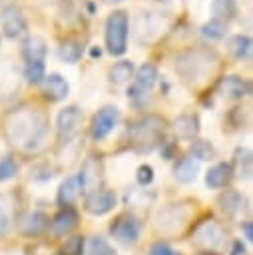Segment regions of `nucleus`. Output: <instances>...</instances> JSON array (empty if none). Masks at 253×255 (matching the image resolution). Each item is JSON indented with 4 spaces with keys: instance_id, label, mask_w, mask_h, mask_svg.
Wrapping results in <instances>:
<instances>
[{
    "instance_id": "nucleus-12",
    "label": "nucleus",
    "mask_w": 253,
    "mask_h": 255,
    "mask_svg": "<svg viewBox=\"0 0 253 255\" xmlns=\"http://www.w3.org/2000/svg\"><path fill=\"white\" fill-rule=\"evenodd\" d=\"M82 122V110L78 106H66L64 110H60V114L56 116V129L58 133L64 137L74 135V131L78 129Z\"/></svg>"
},
{
    "instance_id": "nucleus-17",
    "label": "nucleus",
    "mask_w": 253,
    "mask_h": 255,
    "mask_svg": "<svg viewBox=\"0 0 253 255\" xmlns=\"http://www.w3.org/2000/svg\"><path fill=\"white\" fill-rule=\"evenodd\" d=\"M173 131L179 139H195L199 133V120L193 114H179L173 120Z\"/></svg>"
},
{
    "instance_id": "nucleus-23",
    "label": "nucleus",
    "mask_w": 253,
    "mask_h": 255,
    "mask_svg": "<svg viewBox=\"0 0 253 255\" xmlns=\"http://www.w3.org/2000/svg\"><path fill=\"white\" fill-rule=\"evenodd\" d=\"M251 46H253V42H251V38L245 36V34H235V36H231L229 42H227V50H229V54H231L235 60H249V56H251Z\"/></svg>"
},
{
    "instance_id": "nucleus-28",
    "label": "nucleus",
    "mask_w": 253,
    "mask_h": 255,
    "mask_svg": "<svg viewBox=\"0 0 253 255\" xmlns=\"http://www.w3.org/2000/svg\"><path fill=\"white\" fill-rule=\"evenodd\" d=\"M199 32L207 40H223L225 34H227V22L225 20H219V18H211L209 22H205L201 26Z\"/></svg>"
},
{
    "instance_id": "nucleus-29",
    "label": "nucleus",
    "mask_w": 253,
    "mask_h": 255,
    "mask_svg": "<svg viewBox=\"0 0 253 255\" xmlns=\"http://www.w3.org/2000/svg\"><path fill=\"white\" fill-rule=\"evenodd\" d=\"M189 153H191V157L197 159V161L213 159V157H215V147H213L209 141H205V139H195V141L191 143V147H189Z\"/></svg>"
},
{
    "instance_id": "nucleus-25",
    "label": "nucleus",
    "mask_w": 253,
    "mask_h": 255,
    "mask_svg": "<svg viewBox=\"0 0 253 255\" xmlns=\"http://www.w3.org/2000/svg\"><path fill=\"white\" fill-rule=\"evenodd\" d=\"M251 163H253V159H251V151H249L247 147H239V149H235V155H233V167H231V173H235L237 177L247 179V177H251V171H253Z\"/></svg>"
},
{
    "instance_id": "nucleus-7",
    "label": "nucleus",
    "mask_w": 253,
    "mask_h": 255,
    "mask_svg": "<svg viewBox=\"0 0 253 255\" xmlns=\"http://www.w3.org/2000/svg\"><path fill=\"white\" fill-rule=\"evenodd\" d=\"M110 233L114 235L116 241H120L122 245H131L137 241L139 237V221L133 215H120L112 225H110Z\"/></svg>"
},
{
    "instance_id": "nucleus-22",
    "label": "nucleus",
    "mask_w": 253,
    "mask_h": 255,
    "mask_svg": "<svg viewBox=\"0 0 253 255\" xmlns=\"http://www.w3.org/2000/svg\"><path fill=\"white\" fill-rule=\"evenodd\" d=\"M217 203H219V207H221L223 213H227L229 217H237V215L243 211L245 199H243V195L237 193V191H225V193L219 195Z\"/></svg>"
},
{
    "instance_id": "nucleus-4",
    "label": "nucleus",
    "mask_w": 253,
    "mask_h": 255,
    "mask_svg": "<svg viewBox=\"0 0 253 255\" xmlns=\"http://www.w3.org/2000/svg\"><path fill=\"white\" fill-rule=\"evenodd\" d=\"M127 32H129V16L124 10H114L106 18L104 38L106 48L112 56H122L127 50Z\"/></svg>"
},
{
    "instance_id": "nucleus-1",
    "label": "nucleus",
    "mask_w": 253,
    "mask_h": 255,
    "mask_svg": "<svg viewBox=\"0 0 253 255\" xmlns=\"http://www.w3.org/2000/svg\"><path fill=\"white\" fill-rule=\"evenodd\" d=\"M6 139L22 149H32L42 143L46 133V118L38 110L20 108L6 116L4 122Z\"/></svg>"
},
{
    "instance_id": "nucleus-9",
    "label": "nucleus",
    "mask_w": 253,
    "mask_h": 255,
    "mask_svg": "<svg viewBox=\"0 0 253 255\" xmlns=\"http://www.w3.org/2000/svg\"><path fill=\"white\" fill-rule=\"evenodd\" d=\"M116 201L118 197L112 189H94L86 195L84 207L92 215H106L116 207Z\"/></svg>"
},
{
    "instance_id": "nucleus-15",
    "label": "nucleus",
    "mask_w": 253,
    "mask_h": 255,
    "mask_svg": "<svg viewBox=\"0 0 253 255\" xmlns=\"http://www.w3.org/2000/svg\"><path fill=\"white\" fill-rule=\"evenodd\" d=\"M68 94H70V86H68V82H66V78L62 74L52 72V74H48L44 78V96H46V100L60 102Z\"/></svg>"
},
{
    "instance_id": "nucleus-21",
    "label": "nucleus",
    "mask_w": 253,
    "mask_h": 255,
    "mask_svg": "<svg viewBox=\"0 0 253 255\" xmlns=\"http://www.w3.org/2000/svg\"><path fill=\"white\" fill-rule=\"evenodd\" d=\"M229 179H231V165L225 163V161L215 163V165L209 167L207 173H205V183H207V187H211V189H221V187H225V185L229 183Z\"/></svg>"
},
{
    "instance_id": "nucleus-13",
    "label": "nucleus",
    "mask_w": 253,
    "mask_h": 255,
    "mask_svg": "<svg viewBox=\"0 0 253 255\" xmlns=\"http://www.w3.org/2000/svg\"><path fill=\"white\" fill-rule=\"evenodd\" d=\"M219 92L225 96V98H231V100H239V98H245L249 92H251V84L237 76V74H231V76H223L217 84Z\"/></svg>"
},
{
    "instance_id": "nucleus-16",
    "label": "nucleus",
    "mask_w": 253,
    "mask_h": 255,
    "mask_svg": "<svg viewBox=\"0 0 253 255\" xmlns=\"http://www.w3.org/2000/svg\"><path fill=\"white\" fill-rule=\"evenodd\" d=\"M76 225H78V213H76L72 207H62V209L54 215V219L50 221L52 233H54V235H58V237H62V235H66V233H70Z\"/></svg>"
},
{
    "instance_id": "nucleus-5",
    "label": "nucleus",
    "mask_w": 253,
    "mask_h": 255,
    "mask_svg": "<svg viewBox=\"0 0 253 255\" xmlns=\"http://www.w3.org/2000/svg\"><path fill=\"white\" fill-rule=\"evenodd\" d=\"M0 26L6 38H18L26 32L28 24L26 18L22 14V8H18L16 4H6L0 10Z\"/></svg>"
},
{
    "instance_id": "nucleus-41",
    "label": "nucleus",
    "mask_w": 253,
    "mask_h": 255,
    "mask_svg": "<svg viewBox=\"0 0 253 255\" xmlns=\"http://www.w3.org/2000/svg\"><path fill=\"white\" fill-rule=\"evenodd\" d=\"M104 2H108V4H118V2H124V0H104Z\"/></svg>"
},
{
    "instance_id": "nucleus-43",
    "label": "nucleus",
    "mask_w": 253,
    "mask_h": 255,
    "mask_svg": "<svg viewBox=\"0 0 253 255\" xmlns=\"http://www.w3.org/2000/svg\"><path fill=\"white\" fill-rule=\"evenodd\" d=\"M215 2H225V0H215Z\"/></svg>"
},
{
    "instance_id": "nucleus-10",
    "label": "nucleus",
    "mask_w": 253,
    "mask_h": 255,
    "mask_svg": "<svg viewBox=\"0 0 253 255\" xmlns=\"http://www.w3.org/2000/svg\"><path fill=\"white\" fill-rule=\"evenodd\" d=\"M187 219V209L183 205H167L157 213V229L163 233H177Z\"/></svg>"
},
{
    "instance_id": "nucleus-11",
    "label": "nucleus",
    "mask_w": 253,
    "mask_h": 255,
    "mask_svg": "<svg viewBox=\"0 0 253 255\" xmlns=\"http://www.w3.org/2000/svg\"><path fill=\"white\" fill-rule=\"evenodd\" d=\"M133 74H135L133 84H131L129 90H127V96H129V98H139V96H143V94H145L147 90H151L153 84L157 82V68H155L153 64H143V66H139Z\"/></svg>"
},
{
    "instance_id": "nucleus-8",
    "label": "nucleus",
    "mask_w": 253,
    "mask_h": 255,
    "mask_svg": "<svg viewBox=\"0 0 253 255\" xmlns=\"http://www.w3.org/2000/svg\"><path fill=\"white\" fill-rule=\"evenodd\" d=\"M223 237H225V233H223L221 225L217 221H213V219H207V221L199 223L195 227V231H193V241L199 247H205V249L219 247L223 243Z\"/></svg>"
},
{
    "instance_id": "nucleus-32",
    "label": "nucleus",
    "mask_w": 253,
    "mask_h": 255,
    "mask_svg": "<svg viewBox=\"0 0 253 255\" xmlns=\"http://www.w3.org/2000/svg\"><path fill=\"white\" fill-rule=\"evenodd\" d=\"M88 253H90V255H116V251L112 249V245H110L104 237H100V235H96V237L90 239Z\"/></svg>"
},
{
    "instance_id": "nucleus-27",
    "label": "nucleus",
    "mask_w": 253,
    "mask_h": 255,
    "mask_svg": "<svg viewBox=\"0 0 253 255\" xmlns=\"http://www.w3.org/2000/svg\"><path fill=\"white\" fill-rule=\"evenodd\" d=\"M46 225H48V217H46L44 213H40V211H30L28 215H24V219H22V223H20V227H22V231H24L26 235H36V233H40Z\"/></svg>"
},
{
    "instance_id": "nucleus-6",
    "label": "nucleus",
    "mask_w": 253,
    "mask_h": 255,
    "mask_svg": "<svg viewBox=\"0 0 253 255\" xmlns=\"http://www.w3.org/2000/svg\"><path fill=\"white\" fill-rule=\"evenodd\" d=\"M120 120V112L116 106H104L102 110H98L92 118V126H90V133L94 139H104L118 124Z\"/></svg>"
},
{
    "instance_id": "nucleus-42",
    "label": "nucleus",
    "mask_w": 253,
    "mask_h": 255,
    "mask_svg": "<svg viewBox=\"0 0 253 255\" xmlns=\"http://www.w3.org/2000/svg\"><path fill=\"white\" fill-rule=\"evenodd\" d=\"M203 255H215V253H203Z\"/></svg>"
},
{
    "instance_id": "nucleus-14",
    "label": "nucleus",
    "mask_w": 253,
    "mask_h": 255,
    "mask_svg": "<svg viewBox=\"0 0 253 255\" xmlns=\"http://www.w3.org/2000/svg\"><path fill=\"white\" fill-rule=\"evenodd\" d=\"M22 58L26 62H44L46 54H48V44L42 36L38 34H30L24 38L22 42Z\"/></svg>"
},
{
    "instance_id": "nucleus-37",
    "label": "nucleus",
    "mask_w": 253,
    "mask_h": 255,
    "mask_svg": "<svg viewBox=\"0 0 253 255\" xmlns=\"http://www.w3.org/2000/svg\"><path fill=\"white\" fill-rule=\"evenodd\" d=\"M231 255H249V253L245 251V247L241 245V241H235L233 247H231Z\"/></svg>"
},
{
    "instance_id": "nucleus-35",
    "label": "nucleus",
    "mask_w": 253,
    "mask_h": 255,
    "mask_svg": "<svg viewBox=\"0 0 253 255\" xmlns=\"http://www.w3.org/2000/svg\"><path fill=\"white\" fill-rule=\"evenodd\" d=\"M149 255H175V251H173L167 243H163V241H155V243L149 247Z\"/></svg>"
},
{
    "instance_id": "nucleus-3",
    "label": "nucleus",
    "mask_w": 253,
    "mask_h": 255,
    "mask_svg": "<svg viewBox=\"0 0 253 255\" xmlns=\"http://www.w3.org/2000/svg\"><path fill=\"white\" fill-rule=\"evenodd\" d=\"M163 131L165 120L155 114H145L129 126V139L139 151H149L151 147L161 143L159 139L163 137Z\"/></svg>"
},
{
    "instance_id": "nucleus-19",
    "label": "nucleus",
    "mask_w": 253,
    "mask_h": 255,
    "mask_svg": "<svg viewBox=\"0 0 253 255\" xmlns=\"http://www.w3.org/2000/svg\"><path fill=\"white\" fill-rule=\"evenodd\" d=\"M197 171H199V161L193 159L191 155L179 157L173 165V177L181 183H191L197 177Z\"/></svg>"
},
{
    "instance_id": "nucleus-31",
    "label": "nucleus",
    "mask_w": 253,
    "mask_h": 255,
    "mask_svg": "<svg viewBox=\"0 0 253 255\" xmlns=\"http://www.w3.org/2000/svg\"><path fill=\"white\" fill-rule=\"evenodd\" d=\"M82 253H84V237L82 235L68 237L64 241V245L60 247V255H82Z\"/></svg>"
},
{
    "instance_id": "nucleus-2",
    "label": "nucleus",
    "mask_w": 253,
    "mask_h": 255,
    "mask_svg": "<svg viewBox=\"0 0 253 255\" xmlns=\"http://www.w3.org/2000/svg\"><path fill=\"white\" fill-rule=\"evenodd\" d=\"M219 58L213 50L207 48H191L175 58V72L189 88L205 86L217 72Z\"/></svg>"
},
{
    "instance_id": "nucleus-33",
    "label": "nucleus",
    "mask_w": 253,
    "mask_h": 255,
    "mask_svg": "<svg viewBox=\"0 0 253 255\" xmlns=\"http://www.w3.org/2000/svg\"><path fill=\"white\" fill-rule=\"evenodd\" d=\"M18 173V163L14 157H0V181H8Z\"/></svg>"
},
{
    "instance_id": "nucleus-18",
    "label": "nucleus",
    "mask_w": 253,
    "mask_h": 255,
    "mask_svg": "<svg viewBox=\"0 0 253 255\" xmlns=\"http://www.w3.org/2000/svg\"><path fill=\"white\" fill-rule=\"evenodd\" d=\"M100 173H102V165H100V161L94 159V157H88V159L84 161V165H82L80 175H78L80 185H82V191H84V189H86V191H94V189H98L96 185H98V181H100Z\"/></svg>"
},
{
    "instance_id": "nucleus-38",
    "label": "nucleus",
    "mask_w": 253,
    "mask_h": 255,
    "mask_svg": "<svg viewBox=\"0 0 253 255\" xmlns=\"http://www.w3.org/2000/svg\"><path fill=\"white\" fill-rule=\"evenodd\" d=\"M6 227H8V219H6L4 211L0 209V233H4V231H6Z\"/></svg>"
},
{
    "instance_id": "nucleus-30",
    "label": "nucleus",
    "mask_w": 253,
    "mask_h": 255,
    "mask_svg": "<svg viewBox=\"0 0 253 255\" xmlns=\"http://www.w3.org/2000/svg\"><path fill=\"white\" fill-rule=\"evenodd\" d=\"M24 78L28 84H42L46 78V70H44V62H26L24 66Z\"/></svg>"
},
{
    "instance_id": "nucleus-26",
    "label": "nucleus",
    "mask_w": 253,
    "mask_h": 255,
    "mask_svg": "<svg viewBox=\"0 0 253 255\" xmlns=\"http://www.w3.org/2000/svg\"><path fill=\"white\" fill-rule=\"evenodd\" d=\"M82 52H84L82 42H80V40H74V38L64 40V42L60 44V48H58V56H60V60L66 62V64H76V62L82 58Z\"/></svg>"
},
{
    "instance_id": "nucleus-34",
    "label": "nucleus",
    "mask_w": 253,
    "mask_h": 255,
    "mask_svg": "<svg viewBox=\"0 0 253 255\" xmlns=\"http://www.w3.org/2000/svg\"><path fill=\"white\" fill-rule=\"evenodd\" d=\"M135 179H137L139 185H149L153 181V167L147 165V163L139 165L137 167V173H135Z\"/></svg>"
},
{
    "instance_id": "nucleus-20",
    "label": "nucleus",
    "mask_w": 253,
    "mask_h": 255,
    "mask_svg": "<svg viewBox=\"0 0 253 255\" xmlns=\"http://www.w3.org/2000/svg\"><path fill=\"white\" fill-rule=\"evenodd\" d=\"M80 191H82V185H80L78 175H70V177H66V179L60 183L56 199H58V203H60L62 207H70V205L78 199Z\"/></svg>"
},
{
    "instance_id": "nucleus-39",
    "label": "nucleus",
    "mask_w": 253,
    "mask_h": 255,
    "mask_svg": "<svg viewBox=\"0 0 253 255\" xmlns=\"http://www.w3.org/2000/svg\"><path fill=\"white\" fill-rule=\"evenodd\" d=\"M92 56H98L100 58V48H92Z\"/></svg>"
},
{
    "instance_id": "nucleus-24",
    "label": "nucleus",
    "mask_w": 253,
    "mask_h": 255,
    "mask_svg": "<svg viewBox=\"0 0 253 255\" xmlns=\"http://www.w3.org/2000/svg\"><path fill=\"white\" fill-rule=\"evenodd\" d=\"M133 72H135L133 62H129V60H120V62H116L114 66H110V70H108V80H110L112 84L120 86V84L129 82V78H133Z\"/></svg>"
},
{
    "instance_id": "nucleus-40",
    "label": "nucleus",
    "mask_w": 253,
    "mask_h": 255,
    "mask_svg": "<svg viewBox=\"0 0 253 255\" xmlns=\"http://www.w3.org/2000/svg\"><path fill=\"white\" fill-rule=\"evenodd\" d=\"M44 2H50V4H58V2H66V0H44Z\"/></svg>"
},
{
    "instance_id": "nucleus-36",
    "label": "nucleus",
    "mask_w": 253,
    "mask_h": 255,
    "mask_svg": "<svg viewBox=\"0 0 253 255\" xmlns=\"http://www.w3.org/2000/svg\"><path fill=\"white\" fill-rule=\"evenodd\" d=\"M241 229L245 231V239L247 241H253V223L251 221H243L241 223Z\"/></svg>"
}]
</instances>
